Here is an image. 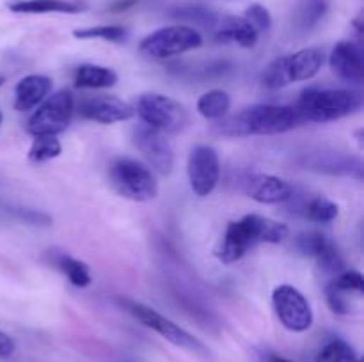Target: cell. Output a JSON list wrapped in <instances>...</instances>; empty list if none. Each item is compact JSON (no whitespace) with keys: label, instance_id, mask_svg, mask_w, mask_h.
<instances>
[{"label":"cell","instance_id":"cell-1","mask_svg":"<svg viewBox=\"0 0 364 362\" xmlns=\"http://www.w3.org/2000/svg\"><path fill=\"white\" fill-rule=\"evenodd\" d=\"M288 226L276 222L262 215H245L240 220L230 222L224 233L223 241L217 248V258L224 265L238 261L251 248L259 243H281L288 238Z\"/></svg>","mask_w":364,"mask_h":362},{"label":"cell","instance_id":"cell-2","mask_svg":"<svg viewBox=\"0 0 364 362\" xmlns=\"http://www.w3.org/2000/svg\"><path fill=\"white\" fill-rule=\"evenodd\" d=\"M304 121L295 106L288 105H255L242 110L237 116L220 123V131L230 137L247 135H279L294 130Z\"/></svg>","mask_w":364,"mask_h":362},{"label":"cell","instance_id":"cell-3","mask_svg":"<svg viewBox=\"0 0 364 362\" xmlns=\"http://www.w3.org/2000/svg\"><path fill=\"white\" fill-rule=\"evenodd\" d=\"M361 106V94L352 89L309 87L299 98L295 110L302 121L331 123L358 112Z\"/></svg>","mask_w":364,"mask_h":362},{"label":"cell","instance_id":"cell-4","mask_svg":"<svg viewBox=\"0 0 364 362\" xmlns=\"http://www.w3.org/2000/svg\"><path fill=\"white\" fill-rule=\"evenodd\" d=\"M323 64V52L320 48H304L290 55L277 57L265 67L262 84L267 89H281L294 82L311 80Z\"/></svg>","mask_w":364,"mask_h":362},{"label":"cell","instance_id":"cell-5","mask_svg":"<svg viewBox=\"0 0 364 362\" xmlns=\"http://www.w3.org/2000/svg\"><path fill=\"white\" fill-rule=\"evenodd\" d=\"M110 183L117 194L132 201L146 202L159 195V181L155 174L137 160H116L110 167Z\"/></svg>","mask_w":364,"mask_h":362},{"label":"cell","instance_id":"cell-6","mask_svg":"<svg viewBox=\"0 0 364 362\" xmlns=\"http://www.w3.org/2000/svg\"><path fill=\"white\" fill-rule=\"evenodd\" d=\"M135 114L141 121L162 133H180L187 128L188 114L176 99L159 92H149L139 98Z\"/></svg>","mask_w":364,"mask_h":362},{"label":"cell","instance_id":"cell-7","mask_svg":"<svg viewBox=\"0 0 364 362\" xmlns=\"http://www.w3.org/2000/svg\"><path fill=\"white\" fill-rule=\"evenodd\" d=\"M75 112V98L70 91L60 89L52 96H46L43 103H39L38 110L28 117L27 131L32 137L38 135H53L66 131L70 126L71 117Z\"/></svg>","mask_w":364,"mask_h":362},{"label":"cell","instance_id":"cell-8","mask_svg":"<svg viewBox=\"0 0 364 362\" xmlns=\"http://www.w3.org/2000/svg\"><path fill=\"white\" fill-rule=\"evenodd\" d=\"M201 45L203 35L196 28L187 25H171L146 35L139 45V50L153 59H169L199 48Z\"/></svg>","mask_w":364,"mask_h":362},{"label":"cell","instance_id":"cell-9","mask_svg":"<svg viewBox=\"0 0 364 362\" xmlns=\"http://www.w3.org/2000/svg\"><path fill=\"white\" fill-rule=\"evenodd\" d=\"M121 305L124 307V311L130 312L135 319L142 323L148 329L155 330L159 336H162L164 339H167L169 343L176 344L180 348H187V350H194V351H205V346L196 339L192 334H188L187 330L181 329L180 325L173 322V319L166 318L164 314H160L159 311H155L149 305L141 304V302L135 300H128V298H119Z\"/></svg>","mask_w":364,"mask_h":362},{"label":"cell","instance_id":"cell-10","mask_svg":"<svg viewBox=\"0 0 364 362\" xmlns=\"http://www.w3.org/2000/svg\"><path fill=\"white\" fill-rule=\"evenodd\" d=\"M272 304L284 329L291 332H306L313 325V309L308 298L290 284H281L274 290Z\"/></svg>","mask_w":364,"mask_h":362},{"label":"cell","instance_id":"cell-11","mask_svg":"<svg viewBox=\"0 0 364 362\" xmlns=\"http://www.w3.org/2000/svg\"><path fill=\"white\" fill-rule=\"evenodd\" d=\"M191 188L198 197H208L219 185L220 162L212 146H196L188 155L187 163Z\"/></svg>","mask_w":364,"mask_h":362},{"label":"cell","instance_id":"cell-12","mask_svg":"<svg viewBox=\"0 0 364 362\" xmlns=\"http://www.w3.org/2000/svg\"><path fill=\"white\" fill-rule=\"evenodd\" d=\"M135 148L141 151V155L148 160L149 165L160 174H171L174 167V151L171 142L166 138V133L148 126V124H139L132 131Z\"/></svg>","mask_w":364,"mask_h":362},{"label":"cell","instance_id":"cell-13","mask_svg":"<svg viewBox=\"0 0 364 362\" xmlns=\"http://www.w3.org/2000/svg\"><path fill=\"white\" fill-rule=\"evenodd\" d=\"M78 110H80L82 117L102 124L121 123V121H128L135 116V109L130 103L110 94L85 98L78 106Z\"/></svg>","mask_w":364,"mask_h":362},{"label":"cell","instance_id":"cell-14","mask_svg":"<svg viewBox=\"0 0 364 362\" xmlns=\"http://www.w3.org/2000/svg\"><path fill=\"white\" fill-rule=\"evenodd\" d=\"M299 251L304 256L315 258L320 268L327 273H341L345 268L343 258H341L340 251L336 245L322 233H304L297 238Z\"/></svg>","mask_w":364,"mask_h":362},{"label":"cell","instance_id":"cell-15","mask_svg":"<svg viewBox=\"0 0 364 362\" xmlns=\"http://www.w3.org/2000/svg\"><path fill=\"white\" fill-rule=\"evenodd\" d=\"M245 194L262 204H279L294 195L290 183L272 174H252L245 180Z\"/></svg>","mask_w":364,"mask_h":362},{"label":"cell","instance_id":"cell-16","mask_svg":"<svg viewBox=\"0 0 364 362\" xmlns=\"http://www.w3.org/2000/svg\"><path fill=\"white\" fill-rule=\"evenodd\" d=\"M329 64L334 73L345 82L359 84L364 77L363 53L355 43L340 41L333 48L329 57Z\"/></svg>","mask_w":364,"mask_h":362},{"label":"cell","instance_id":"cell-17","mask_svg":"<svg viewBox=\"0 0 364 362\" xmlns=\"http://www.w3.org/2000/svg\"><path fill=\"white\" fill-rule=\"evenodd\" d=\"M52 92V78L45 75H27L14 87V109L28 112L46 99Z\"/></svg>","mask_w":364,"mask_h":362},{"label":"cell","instance_id":"cell-18","mask_svg":"<svg viewBox=\"0 0 364 362\" xmlns=\"http://www.w3.org/2000/svg\"><path fill=\"white\" fill-rule=\"evenodd\" d=\"M258 32L244 16H220L215 25V39L219 43H235L242 48H252L258 43Z\"/></svg>","mask_w":364,"mask_h":362},{"label":"cell","instance_id":"cell-19","mask_svg":"<svg viewBox=\"0 0 364 362\" xmlns=\"http://www.w3.org/2000/svg\"><path fill=\"white\" fill-rule=\"evenodd\" d=\"M7 7L13 13L20 14H77L82 11L78 4L70 2V0H11Z\"/></svg>","mask_w":364,"mask_h":362},{"label":"cell","instance_id":"cell-20","mask_svg":"<svg viewBox=\"0 0 364 362\" xmlns=\"http://www.w3.org/2000/svg\"><path fill=\"white\" fill-rule=\"evenodd\" d=\"M73 80L78 89H109L117 84V73L98 64H82L75 71Z\"/></svg>","mask_w":364,"mask_h":362},{"label":"cell","instance_id":"cell-21","mask_svg":"<svg viewBox=\"0 0 364 362\" xmlns=\"http://www.w3.org/2000/svg\"><path fill=\"white\" fill-rule=\"evenodd\" d=\"M230 109L231 96L226 91H220V89H212V91L201 94V98L198 99V112L205 119H223Z\"/></svg>","mask_w":364,"mask_h":362},{"label":"cell","instance_id":"cell-22","mask_svg":"<svg viewBox=\"0 0 364 362\" xmlns=\"http://www.w3.org/2000/svg\"><path fill=\"white\" fill-rule=\"evenodd\" d=\"M55 266L68 277L73 286L77 287H87L92 283L91 272H89V266L84 261H78V259L71 258V256L59 254L55 258Z\"/></svg>","mask_w":364,"mask_h":362},{"label":"cell","instance_id":"cell-23","mask_svg":"<svg viewBox=\"0 0 364 362\" xmlns=\"http://www.w3.org/2000/svg\"><path fill=\"white\" fill-rule=\"evenodd\" d=\"M60 153H63V146H60L59 138L53 135H38L28 149V160L34 163L50 162V160L57 158Z\"/></svg>","mask_w":364,"mask_h":362},{"label":"cell","instance_id":"cell-24","mask_svg":"<svg viewBox=\"0 0 364 362\" xmlns=\"http://www.w3.org/2000/svg\"><path fill=\"white\" fill-rule=\"evenodd\" d=\"M315 362H361L354 348L343 339H333L318 351Z\"/></svg>","mask_w":364,"mask_h":362},{"label":"cell","instance_id":"cell-25","mask_svg":"<svg viewBox=\"0 0 364 362\" xmlns=\"http://www.w3.org/2000/svg\"><path fill=\"white\" fill-rule=\"evenodd\" d=\"M77 39H103V41L121 43L128 38V31L123 25H96V27L77 28L73 31Z\"/></svg>","mask_w":364,"mask_h":362},{"label":"cell","instance_id":"cell-26","mask_svg":"<svg viewBox=\"0 0 364 362\" xmlns=\"http://www.w3.org/2000/svg\"><path fill=\"white\" fill-rule=\"evenodd\" d=\"M327 9H329L327 0H304L299 6L295 20H297V25L302 31H308V28L315 27L326 16Z\"/></svg>","mask_w":364,"mask_h":362},{"label":"cell","instance_id":"cell-27","mask_svg":"<svg viewBox=\"0 0 364 362\" xmlns=\"http://www.w3.org/2000/svg\"><path fill=\"white\" fill-rule=\"evenodd\" d=\"M340 209H338L336 202H333L331 199L323 197V195H316L306 206V215L313 220V222L318 224H329L333 222L338 216Z\"/></svg>","mask_w":364,"mask_h":362},{"label":"cell","instance_id":"cell-28","mask_svg":"<svg viewBox=\"0 0 364 362\" xmlns=\"http://www.w3.org/2000/svg\"><path fill=\"white\" fill-rule=\"evenodd\" d=\"M331 286L336 287L338 291H343V293H358L361 295L364 291V279L359 272L355 270H345V272L338 273L336 279L333 283H329Z\"/></svg>","mask_w":364,"mask_h":362},{"label":"cell","instance_id":"cell-29","mask_svg":"<svg viewBox=\"0 0 364 362\" xmlns=\"http://www.w3.org/2000/svg\"><path fill=\"white\" fill-rule=\"evenodd\" d=\"M244 18L255 27V31L258 34L270 31V27H272V16H270L269 9L259 6V4H252L251 7H247Z\"/></svg>","mask_w":364,"mask_h":362},{"label":"cell","instance_id":"cell-30","mask_svg":"<svg viewBox=\"0 0 364 362\" xmlns=\"http://www.w3.org/2000/svg\"><path fill=\"white\" fill-rule=\"evenodd\" d=\"M350 295L343 293V291H338L336 287H333L331 284H327L326 287V300L327 305L333 312L336 314H350L352 311V302L348 300Z\"/></svg>","mask_w":364,"mask_h":362},{"label":"cell","instance_id":"cell-31","mask_svg":"<svg viewBox=\"0 0 364 362\" xmlns=\"http://www.w3.org/2000/svg\"><path fill=\"white\" fill-rule=\"evenodd\" d=\"M14 348H16V344H14L13 337H9L6 332L0 330V357H9V355H13Z\"/></svg>","mask_w":364,"mask_h":362},{"label":"cell","instance_id":"cell-32","mask_svg":"<svg viewBox=\"0 0 364 362\" xmlns=\"http://www.w3.org/2000/svg\"><path fill=\"white\" fill-rule=\"evenodd\" d=\"M139 0H119V2H116L112 6L114 11H123V9H128V7H132L134 4H137Z\"/></svg>","mask_w":364,"mask_h":362},{"label":"cell","instance_id":"cell-33","mask_svg":"<svg viewBox=\"0 0 364 362\" xmlns=\"http://www.w3.org/2000/svg\"><path fill=\"white\" fill-rule=\"evenodd\" d=\"M263 362H291V361H288V358L281 357V355H277V353H265Z\"/></svg>","mask_w":364,"mask_h":362},{"label":"cell","instance_id":"cell-34","mask_svg":"<svg viewBox=\"0 0 364 362\" xmlns=\"http://www.w3.org/2000/svg\"><path fill=\"white\" fill-rule=\"evenodd\" d=\"M4 84V77H0V85H2Z\"/></svg>","mask_w":364,"mask_h":362},{"label":"cell","instance_id":"cell-35","mask_svg":"<svg viewBox=\"0 0 364 362\" xmlns=\"http://www.w3.org/2000/svg\"><path fill=\"white\" fill-rule=\"evenodd\" d=\"M0 124H2V112H0Z\"/></svg>","mask_w":364,"mask_h":362}]
</instances>
